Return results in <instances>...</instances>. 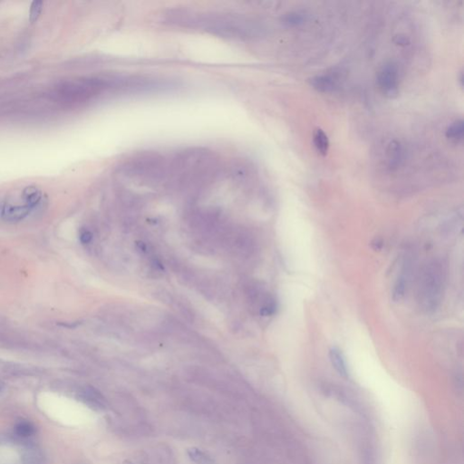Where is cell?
<instances>
[{
	"mask_svg": "<svg viewBox=\"0 0 464 464\" xmlns=\"http://www.w3.org/2000/svg\"><path fill=\"white\" fill-rule=\"evenodd\" d=\"M166 21L178 27L193 28L228 39L244 40L258 36L259 25L240 15L176 9L166 14Z\"/></svg>",
	"mask_w": 464,
	"mask_h": 464,
	"instance_id": "1",
	"label": "cell"
},
{
	"mask_svg": "<svg viewBox=\"0 0 464 464\" xmlns=\"http://www.w3.org/2000/svg\"><path fill=\"white\" fill-rule=\"evenodd\" d=\"M217 170L214 155L204 149H191L177 154L169 165L174 178L182 183H198Z\"/></svg>",
	"mask_w": 464,
	"mask_h": 464,
	"instance_id": "2",
	"label": "cell"
},
{
	"mask_svg": "<svg viewBox=\"0 0 464 464\" xmlns=\"http://www.w3.org/2000/svg\"><path fill=\"white\" fill-rule=\"evenodd\" d=\"M119 81L104 78H81L58 85L55 94L63 103L78 104L98 96L104 91L119 86Z\"/></svg>",
	"mask_w": 464,
	"mask_h": 464,
	"instance_id": "3",
	"label": "cell"
},
{
	"mask_svg": "<svg viewBox=\"0 0 464 464\" xmlns=\"http://www.w3.org/2000/svg\"><path fill=\"white\" fill-rule=\"evenodd\" d=\"M445 276L441 264L432 262L424 268L420 279L419 303L424 311L433 313L442 303Z\"/></svg>",
	"mask_w": 464,
	"mask_h": 464,
	"instance_id": "4",
	"label": "cell"
},
{
	"mask_svg": "<svg viewBox=\"0 0 464 464\" xmlns=\"http://www.w3.org/2000/svg\"><path fill=\"white\" fill-rule=\"evenodd\" d=\"M377 84L383 94L389 98L397 96L399 93V74L395 64L385 63L377 73Z\"/></svg>",
	"mask_w": 464,
	"mask_h": 464,
	"instance_id": "5",
	"label": "cell"
},
{
	"mask_svg": "<svg viewBox=\"0 0 464 464\" xmlns=\"http://www.w3.org/2000/svg\"><path fill=\"white\" fill-rule=\"evenodd\" d=\"M341 79L340 72L333 71L314 76L310 79V85L320 93H332L338 88Z\"/></svg>",
	"mask_w": 464,
	"mask_h": 464,
	"instance_id": "6",
	"label": "cell"
},
{
	"mask_svg": "<svg viewBox=\"0 0 464 464\" xmlns=\"http://www.w3.org/2000/svg\"><path fill=\"white\" fill-rule=\"evenodd\" d=\"M33 210L29 206L6 204L1 210L2 219L8 222H18L25 219Z\"/></svg>",
	"mask_w": 464,
	"mask_h": 464,
	"instance_id": "7",
	"label": "cell"
},
{
	"mask_svg": "<svg viewBox=\"0 0 464 464\" xmlns=\"http://www.w3.org/2000/svg\"><path fill=\"white\" fill-rule=\"evenodd\" d=\"M386 152L389 168L392 170H397L404 161V148L402 143L393 140L389 143Z\"/></svg>",
	"mask_w": 464,
	"mask_h": 464,
	"instance_id": "8",
	"label": "cell"
},
{
	"mask_svg": "<svg viewBox=\"0 0 464 464\" xmlns=\"http://www.w3.org/2000/svg\"><path fill=\"white\" fill-rule=\"evenodd\" d=\"M81 400L87 405L95 410H103L105 408V400L97 390L93 387H86L81 392Z\"/></svg>",
	"mask_w": 464,
	"mask_h": 464,
	"instance_id": "9",
	"label": "cell"
},
{
	"mask_svg": "<svg viewBox=\"0 0 464 464\" xmlns=\"http://www.w3.org/2000/svg\"><path fill=\"white\" fill-rule=\"evenodd\" d=\"M408 277H409V265L406 262L402 268V272L398 276L396 281L393 285L392 291V299L394 302L401 301L405 295L407 284H408Z\"/></svg>",
	"mask_w": 464,
	"mask_h": 464,
	"instance_id": "10",
	"label": "cell"
},
{
	"mask_svg": "<svg viewBox=\"0 0 464 464\" xmlns=\"http://www.w3.org/2000/svg\"><path fill=\"white\" fill-rule=\"evenodd\" d=\"M329 358H330L331 364L333 367L335 368V371L339 374L341 376L344 378H347L349 373H348L347 365L345 362L344 355L342 351L338 347H332L329 350Z\"/></svg>",
	"mask_w": 464,
	"mask_h": 464,
	"instance_id": "11",
	"label": "cell"
},
{
	"mask_svg": "<svg viewBox=\"0 0 464 464\" xmlns=\"http://www.w3.org/2000/svg\"><path fill=\"white\" fill-rule=\"evenodd\" d=\"M464 125L463 121L456 120L451 125L448 126L446 130V138L453 143H460L463 140Z\"/></svg>",
	"mask_w": 464,
	"mask_h": 464,
	"instance_id": "12",
	"label": "cell"
},
{
	"mask_svg": "<svg viewBox=\"0 0 464 464\" xmlns=\"http://www.w3.org/2000/svg\"><path fill=\"white\" fill-rule=\"evenodd\" d=\"M313 142H314V145L317 149V152L322 155H326L328 152L330 143H329V139L327 137V135L323 130L318 128L315 131Z\"/></svg>",
	"mask_w": 464,
	"mask_h": 464,
	"instance_id": "13",
	"label": "cell"
},
{
	"mask_svg": "<svg viewBox=\"0 0 464 464\" xmlns=\"http://www.w3.org/2000/svg\"><path fill=\"white\" fill-rule=\"evenodd\" d=\"M24 464H45V457L39 449L35 446H28L25 449L23 455Z\"/></svg>",
	"mask_w": 464,
	"mask_h": 464,
	"instance_id": "14",
	"label": "cell"
},
{
	"mask_svg": "<svg viewBox=\"0 0 464 464\" xmlns=\"http://www.w3.org/2000/svg\"><path fill=\"white\" fill-rule=\"evenodd\" d=\"M15 433L19 437L25 439L32 437L36 433V426L29 421L21 420L15 425Z\"/></svg>",
	"mask_w": 464,
	"mask_h": 464,
	"instance_id": "15",
	"label": "cell"
},
{
	"mask_svg": "<svg viewBox=\"0 0 464 464\" xmlns=\"http://www.w3.org/2000/svg\"><path fill=\"white\" fill-rule=\"evenodd\" d=\"M23 198L26 201V204L29 206L32 209L39 204L42 199L41 192L36 187H27L23 192Z\"/></svg>",
	"mask_w": 464,
	"mask_h": 464,
	"instance_id": "16",
	"label": "cell"
},
{
	"mask_svg": "<svg viewBox=\"0 0 464 464\" xmlns=\"http://www.w3.org/2000/svg\"><path fill=\"white\" fill-rule=\"evenodd\" d=\"M190 459L196 464H212V460L204 451L198 448H190L187 451Z\"/></svg>",
	"mask_w": 464,
	"mask_h": 464,
	"instance_id": "17",
	"label": "cell"
},
{
	"mask_svg": "<svg viewBox=\"0 0 464 464\" xmlns=\"http://www.w3.org/2000/svg\"><path fill=\"white\" fill-rule=\"evenodd\" d=\"M306 19L307 18L305 14L294 11V12L286 14L283 18V22L287 27H298L300 25H303Z\"/></svg>",
	"mask_w": 464,
	"mask_h": 464,
	"instance_id": "18",
	"label": "cell"
},
{
	"mask_svg": "<svg viewBox=\"0 0 464 464\" xmlns=\"http://www.w3.org/2000/svg\"><path fill=\"white\" fill-rule=\"evenodd\" d=\"M43 1H34L32 2L29 10V19L31 22H36L38 18L40 17L42 9H43Z\"/></svg>",
	"mask_w": 464,
	"mask_h": 464,
	"instance_id": "19",
	"label": "cell"
},
{
	"mask_svg": "<svg viewBox=\"0 0 464 464\" xmlns=\"http://www.w3.org/2000/svg\"><path fill=\"white\" fill-rule=\"evenodd\" d=\"M92 239H93V235L88 230L81 232L80 241L83 244H88L90 241H92Z\"/></svg>",
	"mask_w": 464,
	"mask_h": 464,
	"instance_id": "20",
	"label": "cell"
},
{
	"mask_svg": "<svg viewBox=\"0 0 464 464\" xmlns=\"http://www.w3.org/2000/svg\"><path fill=\"white\" fill-rule=\"evenodd\" d=\"M408 42L409 41L406 38L405 36H399V37H397V42L396 43H397L398 45H407Z\"/></svg>",
	"mask_w": 464,
	"mask_h": 464,
	"instance_id": "21",
	"label": "cell"
},
{
	"mask_svg": "<svg viewBox=\"0 0 464 464\" xmlns=\"http://www.w3.org/2000/svg\"><path fill=\"white\" fill-rule=\"evenodd\" d=\"M0 391H1V385H0Z\"/></svg>",
	"mask_w": 464,
	"mask_h": 464,
	"instance_id": "22",
	"label": "cell"
}]
</instances>
